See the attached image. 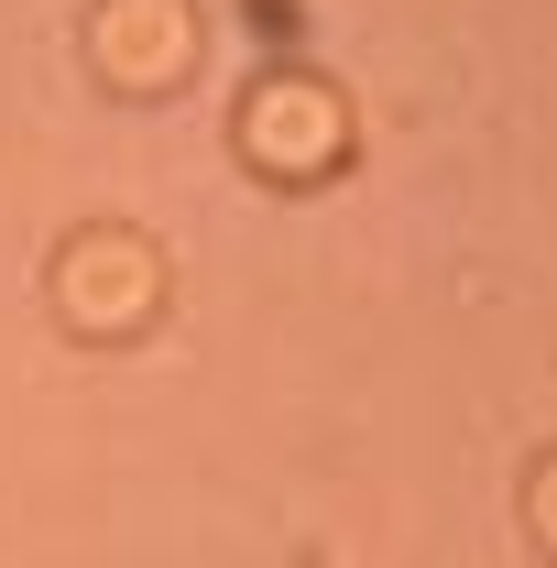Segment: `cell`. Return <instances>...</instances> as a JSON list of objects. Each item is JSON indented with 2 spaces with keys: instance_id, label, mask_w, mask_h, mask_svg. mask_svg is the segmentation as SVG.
<instances>
[{
  "instance_id": "3957f363",
  "label": "cell",
  "mask_w": 557,
  "mask_h": 568,
  "mask_svg": "<svg viewBox=\"0 0 557 568\" xmlns=\"http://www.w3.org/2000/svg\"><path fill=\"white\" fill-rule=\"evenodd\" d=\"M186 0H110L99 11V33H88V55L110 88H132V99H164L175 77H186Z\"/></svg>"
},
{
  "instance_id": "277c9868",
  "label": "cell",
  "mask_w": 557,
  "mask_h": 568,
  "mask_svg": "<svg viewBox=\"0 0 557 568\" xmlns=\"http://www.w3.org/2000/svg\"><path fill=\"white\" fill-rule=\"evenodd\" d=\"M525 503H536V536H547V547H557V459H547V470H536V493H525Z\"/></svg>"
},
{
  "instance_id": "6da1fadb",
  "label": "cell",
  "mask_w": 557,
  "mask_h": 568,
  "mask_svg": "<svg viewBox=\"0 0 557 568\" xmlns=\"http://www.w3.org/2000/svg\"><path fill=\"white\" fill-rule=\"evenodd\" d=\"M44 295H55V317H67L77 339H142L153 317H164V252L121 230V219H88L55 241V263H44Z\"/></svg>"
},
{
  "instance_id": "7a4b0ae2",
  "label": "cell",
  "mask_w": 557,
  "mask_h": 568,
  "mask_svg": "<svg viewBox=\"0 0 557 568\" xmlns=\"http://www.w3.org/2000/svg\"><path fill=\"white\" fill-rule=\"evenodd\" d=\"M241 153L274 175V186H317L328 164L350 153V110L328 77H263L241 99Z\"/></svg>"
}]
</instances>
